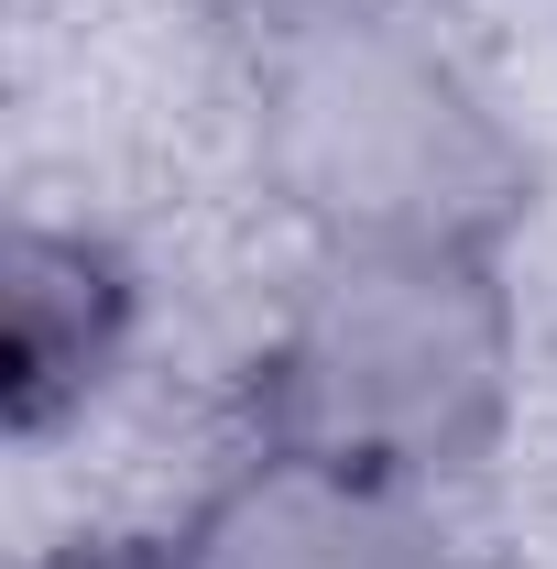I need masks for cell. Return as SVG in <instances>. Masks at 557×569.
<instances>
[{"label": "cell", "instance_id": "cell-5", "mask_svg": "<svg viewBox=\"0 0 557 569\" xmlns=\"http://www.w3.org/2000/svg\"><path fill=\"white\" fill-rule=\"evenodd\" d=\"M22 569H198V548H186V526H121V537H67Z\"/></svg>", "mask_w": 557, "mask_h": 569}, {"label": "cell", "instance_id": "cell-2", "mask_svg": "<svg viewBox=\"0 0 557 569\" xmlns=\"http://www.w3.org/2000/svg\"><path fill=\"white\" fill-rule=\"evenodd\" d=\"M525 406V296L503 252H317L252 351V438L470 482Z\"/></svg>", "mask_w": 557, "mask_h": 569}, {"label": "cell", "instance_id": "cell-3", "mask_svg": "<svg viewBox=\"0 0 557 569\" xmlns=\"http://www.w3.org/2000/svg\"><path fill=\"white\" fill-rule=\"evenodd\" d=\"M186 548L198 569H448L437 493L274 438H252L186 503Z\"/></svg>", "mask_w": 557, "mask_h": 569}, {"label": "cell", "instance_id": "cell-1", "mask_svg": "<svg viewBox=\"0 0 557 569\" xmlns=\"http://www.w3.org/2000/svg\"><path fill=\"white\" fill-rule=\"evenodd\" d=\"M241 99L274 209L317 252H514L536 209L525 132L394 0H263Z\"/></svg>", "mask_w": 557, "mask_h": 569}, {"label": "cell", "instance_id": "cell-4", "mask_svg": "<svg viewBox=\"0 0 557 569\" xmlns=\"http://www.w3.org/2000/svg\"><path fill=\"white\" fill-rule=\"evenodd\" d=\"M142 340V274L88 219H22L0 252V427L44 449L77 427Z\"/></svg>", "mask_w": 557, "mask_h": 569}]
</instances>
